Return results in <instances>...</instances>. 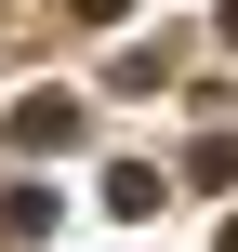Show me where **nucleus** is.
Listing matches in <instances>:
<instances>
[{
	"mask_svg": "<svg viewBox=\"0 0 238 252\" xmlns=\"http://www.w3.org/2000/svg\"><path fill=\"white\" fill-rule=\"evenodd\" d=\"M79 13H93V27H119V13H132V0H79Z\"/></svg>",
	"mask_w": 238,
	"mask_h": 252,
	"instance_id": "f03ea898",
	"label": "nucleus"
},
{
	"mask_svg": "<svg viewBox=\"0 0 238 252\" xmlns=\"http://www.w3.org/2000/svg\"><path fill=\"white\" fill-rule=\"evenodd\" d=\"M225 252H238V226H225Z\"/></svg>",
	"mask_w": 238,
	"mask_h": 252,
	"instance_id": "7ed1b4c3",
	"label": "nucleus"
},
{
	"mask_svg": "<svg viewBox=\"0 0 238 252\" xmlns=\"http://www.w3.org/2000/svg\"><path fill=\"white\" fill-rule=\"evenodd\" d=\"M66 133H79L66 93H26V106H13V146H66Z\"/></svg>",
	"mask_w": 238,
	"mask_h": 252,
	"instance_id": "f257e3e1",
	"label": "nucleus"
}]
</instances>
